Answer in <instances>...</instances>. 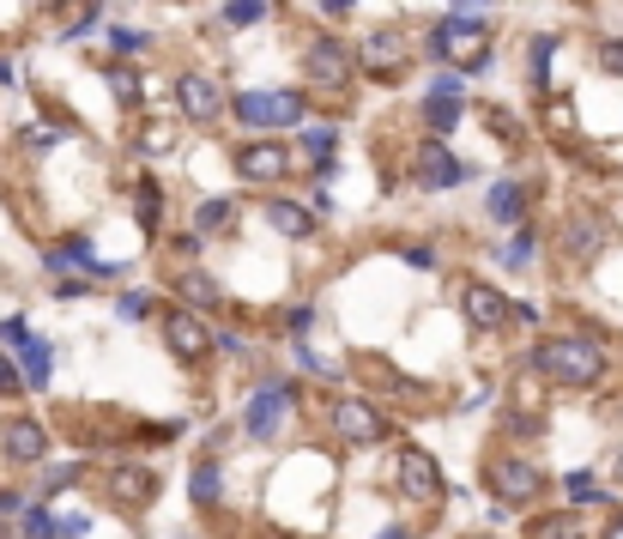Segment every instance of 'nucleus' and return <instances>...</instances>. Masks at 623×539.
<instances>
[{
  "label": "nucleus",
  "instance_id": "f257e3e1",
  "mask_svg": "<svg viewBox=\"0 0 623 539\" xmlns=\"http://www.w3.org/2000/svg\"><path fill=\"white\" fill-rule=\"evenodd\" d=\"M424 55H430V61H442V67H467V73H484V67H491V31H484L479 13H455V7H448V13L430 25Z\"/></svg>",
  "mask_w": 623,
  "mask_h": 539
},
{
  "label": "nucleus",
  "instance_id": "f03ea898",
  "mask_svg": "<svg viewBox=\"0 0 623 539\" xmlns=\"http://www.w3.org/2000/svg\"><path fill=\"white\" fill-rule=\"evenodd\" d=\"M532 370L563 382V388H593V382L606 376V352H599L593 340H545L532 352Z\"/></svg>",
  "mask_w": 623,
  "mask_h": 539
},
{
  "label": "nucleus",
  "instance_id": "7ed1b4c3",
  "mask_svg": "<svg viewBox=\"0 0 623 539\" xmlns=\"http://www.w3.org/2000/svg\"><path fill=\"white\" fill-rule=\"evenodd\" d=\"M357 49H351L345 37H309L303 43V80L315 85V92H327V97H345L351 85H357Z\"/></svg>",
  "mask_w": 623,
  "mask_h": 539
},
{
  "label": "nucleus",
  "instance_id": "20e7f679",
  "mask_svg": "<svg viewBox=\"0 0 623 539\" xmlns=\"http://www.w3.org/2000/svg\"><path fill=\"white\" fill-rule=\"evenodd\" d=\"M231 116L243 121V128L255 133H273V128H297L303 116H309V97L303 92H236L231 97Z\"/></svg>",
  "mask_w": 623,
  "mask_h": 539
},
{
  "label": "nucleus",
  "instance_id": "39448f33",
  "mask_svg": "<svg viewBox=\"0 0 623 539\" xmlns=\"http://www.w3.org/2000/svg\"><path fill=\"white\" fill-rule=\"evenodd\" d=\"M291 407H297V388H291V382H279V376H267L255 395H248V407H243V431L267 443V436H279V424H285Z\"/></svg>",
  "mask_w": 623,
  "mask_h": 539
},
{
  "label": "nucleus",
  "instance_id": "423d86ee",
  "mask_svg": "<svg viewBox=\"0 0 623 539\" xmlns=\"http://www.w3.org/2000/svg\"><path fill=\"white\" fill-rule=\"evenodd\" d=\"M539 485H545V479H539V467H532V460L503 455V460H491V467H484V491H491L496 503H508V509L532 503V497H539Z\"/></svg>",
  "mask_w": 623,
  "mask_h": 539
},
{
  "label": "nucleus",
  "instance_id": "0eeeda50",
  "mask_svg": "<svg viewBox=\"0 0 623 539\" xmlns=\"http://www.w3.org/2000/svg\"><path fill=\"white\" fill-rule=\"evenodd\" d=\"M176 104H183V116L200 121V128L231 116V97H224V85L212 80V73H183V80H176Z\"/></svg>",
  "mask_w": 623,
  "mask_h": 539
},
{
  "label": "nucleus",
  "instance_id": "6e6552de",
  "mask_svg": "<svg viewBox=\"0 0 623 539\" xmlns=\"http://www.w3.org/2000/svg\"><path fill=\"white\" fill-rule=\"evenodd\" d=\"M467 176H472V171L436 140V133H430V140L412 152V183H418V188H460Z\"/></svg>",
  "mask_w": 623,
  "mask_h": 539
},
{
  "label": "nucleus",
  "instance_id": "1a4fd4ad",
  "mask_svg": "<svg viewBox=\"0 0 623 539\" xmlns=\"http://www.w3.org/2000/svg\"><path fill=\"white\" fill-rule=\"evenodd\" d=\"M393 485H400L412 503H436L442 491H448L442 485V467L424 455V448H400V455H393Z\"/></svg>",
  "mask_w": 623,
  "mask_h": 539
},
{
  "label": "nucleus",
  "instance_id": "9d476101",
  "mask_svg": "<svg viewBox=\"0 0 623 539\" xmlns=\"http://www.w3.org/2000/svg\"><path fill=\"white\" fill-rule=\"evenodd\" d=\"M0 340H7V345L19 352V370H25V388H49L55 352H49V345H43L37 333L25 328V321H19V316H7V321H0Z\"/></svg>",
  "mask_w": 623,
  "mask_h": 539
},
{
  "label": "nucleus",
  "instance_id": "9b49d317",
  "mask_svg": "<svg viewBox=\"0 0 623 539\" xmlns=\"http://www.w3.org/2000/svg\"><path fill=\"white\" fill-rule=\"evenodd\" d=\"M236 176L243 183H285L291 176V145L285 140H255L236 152Z\"/></svg>",
  "mask_w": 623,
  "mask_h": 539
},
{
  "label": "nucleus",
  "instance_id": "f8f14e48",
  "mask_svg": "<svg viewBox=\"0 0 623 539\" xmlns=\"http://www.w3.org/2000/svg\"><path fill=\"white\" fill-rule=\"evenodd\" d=\"M104 491H109V503H121V509H145V503L157 497V473L140 467V460H128V467H109L104 473Z\"/></svg>",
  "mask_w": 623,
  "mask_h": 539
},
{
  "label": "nucleus",
  "instance_id": "ddd939ff",
  "mask_svg": "<svg viewBox=\"0 0 623 539\" xmlns=\"http://www.w3.org/2000/svg\"><path fill=\"white\" fill-rule=\"evenodd\" d=\"M357 67L376 73V80H393L405 67V37L400 31H369V37H357Z\"/></svg>",
  "mask_w": 623,
  "mask_h": 539
},
{
  "label": "nucleus",
  "instance_id": "4468645a",
  "mask_svg": "<svg viewBox=\"0 0 623 539\" xmlns=\"http://www.w3.org/2000/svg\"><path fill=\"white\" fill-rule=\"evenodd\" d=\"M460 309H467V328H484V333L503 328V321L515 316V303H508L496 285H484V279H472V285L460 291Z\"/></svg>",
  "mask_w": 623,
  "mask_h": 539
},
{
  "label": "nucleus",
  "instance_id": "2eb2a0df",
  "mask_svg": "<svg viewBox=\"0 0 623 539\" xmlns=\"http://www.w3.org/2000/svg\"><path fill=\"white\" fill-rule=\"evenodd\" d=\"M333 431L345 436V443H381V436H388V419H381L369 400H339V407H333Z\"/></svg>",
  "mask_w": 623,
  "mask_h": 539
},
{
  "label": "nucleus",
  "instance_id": "dca6fc26",
  "mask_svg": "<svg viewBox=\"0 0 623 539\" xmlns=\"http://www.w3.org/2000/svg\"><path fill=\"white\" fill-rule=\"evenodd\" d=\"M164 340H169V352H176V358H188V364H195V358H207L212 328L195 316V309H169V316H164Z\"/></svg>",
  "mask_w": 623,
  "mask_h": 539
},
{
  "label": "nucleus",
  "instance_id": "f3484780",
  "mask_svg": "<svg viewBox=\"0 0 623 539\" xmlns=\"http://www.w3.org/2000/svg\"><path fill=\"white\" fill-rule=\"evenodd\" d=\"M0 448H7V460L31 467V460L49 455V431H43V419H7V431H0Z\"/></svg>",
  "mask_w": 623,
  "mask_h": 539
},
{
  "label": "nucleus",
  "instance_id": "a211bd4d",
  "mask_svg": "<svg viewBox=\"0 0 623 539\" xmlns=\"http://www.w3.org/2000/svg\"><path fill=\"white\" fill-rule=\"evenodd\" d=\"M460 116H467V97H455V92H430L424 97V128L436 133V140H448V133L460 128Z\"/></svg>",
  "mask_w": 623,
  "mask_h": 539
},
{
  "label": "nucleus",
  "instance_id": "6ab92c4d",
  "mask_svg": "<svg viewBox=\"0 0 623 539\" xmlns=\"http://www.w3.org/2000/svg\"><path fill=\"white\" fill-rule=\"evenodd\" d=\"M267 224H273L279 237H309V231H315V212L297 207V200H267Z\"/></svg>",
  "mask_w": 623,
  "mask_h": 539
},
{
  "label": "nucleus",
  "instance_id": "aec40b11",
  "mask_svg": "<svg viewBox=\"0 0 623 539\" xmlns=\"http://www.w3.org/2000/svg\"><path fill=\"white\" fill-rule=\"evenodd\" d=\"M484 212H491V224H520V212H527V195H520V183H491V195H484Z\"/></svg>",
  "mask_w": 623,
  "mask_h": 539
},
{
  "label": "nucleus",
  "instance_id": "412c9836",
  "mask_svg": "<svg viewBox=\"0 0 623 539\" xmlns=\"http://www.w3.org/2000/svg\"><path fill=\"white\" fill-rule=\"evenodd\" d=\"M176 291H183L188 303H200V309H219V303H224V285L207 273V267H188V273H176Z\"/></svg>",
  "mask_w": 623,
  "mask_h": 539
},
{
  "label": "nucleus",
  "instance_id": "4be33fe9",
  "mask_svg": "<svg viewBox=\"0 0 623 539\" xmlns=\"http://www.w3.org/2000/svg\"><path fill=\"white\" fill-rule=\"evenodd\" d=\"M297 145H303V159H309V164H333L339 128H333V121H309V128L297 133Z\"/></svg>",
  "mask_w": 623,
  "mask_h": 539
},
{
  "label": "nucleus",
  "instance_id": "5701e85b",
  "mask_svg": "<svg viewBox=\"0 0 623 539\" xmlns=\"http://www.w3.org/2000/svg\"><path fill=\"white\" fill-rule=\"evenodd\" d=\"M104 85L116 92V104H140V97H145V80H140V67H133V61H109L104 67Z\"/></svg>",
  "mask_w": 623,
  "mask_h": 539
},
{
  "label": "nucleus",
  "instance_id": "b1692460",
  "mask_svg": "<svg viewBox=\"0 0 623 539\" xmlns=\"http://www.w3.org/2000/svg\"><path fill=\"white\" fill-rule=\"evenodd\" d=\"M231 224H236V200L212 195V200H200V207H195V231H200V237H219V231H231Z\"/></svg>",
  "mask_w": 623,
  "mask_h": 539
},
{
  "label": "nucleus",
  "instance_id": "393cba45",
  "mask_svg": "<svg viewBox=\"0 0 623 539\" xmlns=\"http://www.w3.org/2000/svg\"><path fill=\"white\" fill-rule=\"evenodd\" d=\"M97 25H104V0H79V13L67 19V25L55 31V37H61V43H92V37H97Z\"/></svg>",
  "mask_w": 623,
  "mask_h": 539
},
{
  "label": "nucleus",
  "instance_id": "a878e982",
  "mask_svg": "<svg viewBox=\"0 0 623 539\" xmlns=\"http://www.w3.org/2000/svg\"><path fill=\"white\" fill-rule=\"evenodd\" d=\"M551 55H557V37H551V31H539V37L527 43V73H532V92H551Z\"/></svg>",
  "mask_w": 623,
  "mask_h": 539
},
{
  "label": "nucleus",
  "instance_id": "bb28decb",
  "mask_svg": "<svg viewBox=\"0 0 623 539\" xmlns=\"http://www.w3.org/2000/svg\"><path fill=\"white\" fill-rule=\"evenodd\" d=\"M527 539H587V522H581L575 509H563V515H539Z\"/></svg>",
  "mask_w": 623,
  "mask_h": 539
},
{
  "label": "nucleus",
  "instance_id": "cd10ccee",
  "mask_svg": "<svg viewBox=\"0 0 623 539\" xmlns=\"http://www.w3.org/2000/svg\"><path fill=\"white\" fill-rule=\"evenodd\" d=\"M133 219H140V231H157V224H164V188H157L152 176L133 188Z\"/></svg>",
  "mask_w": 623,
  "mask_h": 539
},
{
  "label": "nucleus",
  "instance_id": "c85d7f7f",
  "mask_svg": "<svg viewBox=\"0 0 623 539\" xmlns=\"http://www.w3.org/2000/svg\"><path fill=\"white\" fill-rule=\"evenodd\" d=\"M104 43H109V55H116V61H133V55L152 49V37H145L140 25H109V31H104Z\"/></svg>",
  "mask_w": 623,
  "mask_h": 539
},
{
  "label": "nucleus",
  "instance_id": "c756f323",
  "mask_svg": "<svg viewBox=\"0 0 623 539\" xmlns=\"http://www.w3.org/2000/svg\"><path fill=\"white\" fill-rule=\"evenodd\" d=\"M188 497H195V503H207V509H212V503L224 497V479H219V467H195V473H188Z\"/></svg>",
  "mask_w": 623,
  "mask_h": 539
},
{
  "label": "nucleus",
  "instance_id": "7c9ffc66",
  "mask_svg": "<svg viewBox=\"0 0 623 539\" xmlns=\"http://www.w3.org/2000/svg\"><path fill=\"white\" fill-rule=\"evenodd\" d=\"M563 243H569V255H593L599 249V219H575Z\"/></svg>",
  "mask_w": 623,
  "mask_h": 539
},
{
  "label": "nucleus",
  "instance_id": "2f4dec72",
  "mask_svg": "<svg viewBox=\"0 0 623 539\" xmlns=\"http://www.w3.org/2000/svg\"><path fill=\"white\" fill-rule=\"evenodd\" d=\"M267 7H273V0H231V7H224V25H260Z\"/></svg>",
  "mask_w": 623,
  "mask_h": 539
},
{
  "label": "nucleus",
  "instance_id": "473e14b6",
  "mask_svg": "<svg viewBox=\"0 0 623 539\" xmlns=\"http://www.w3.org/2000/svg\"><path fill=\"white\" fill-rule=\"evenodd\" d=\"M169 145H176V133H169L164 121H152V128H140V152H145V159H164Z\"/></svg>",
  "mask_w": 623,
  "mask_h": 539
},
{
  "label": "nucleus",
  "instance_id": "72a5a7b5",
  "mask_svg": "<svg viewBox=\"0 0 623 539\" xmlns=\"http://www.w3.org/2000/svg\"><path fill=\"white\" fill-rule=\"evenodd\" d=\"M515 231H520V237L508 243L503 261H508V267H527V261H532V249H539V231H527V224H515Z\"/></svg>",
  "mask_w": 623,
  "mask_h": 539
},
{
  "label": "nucleus",
  "instance_id": "f704fd0d",
  "mask_svg": "<svg viewBox=\"0 0 623 539\" xmlns=\"http://www.w3.org/2000/svg\"><path fill=\"white\" fill-rule=\"evenodd\" d=\"M61 140H67V133L49 128V121H31V128H25V145H31V152H49V145H61Z\"/></svg>",
  "mask_w": 623,
  "mask_h": 539
},
{
  "label": "nucleus",
  "instance_id": "c9c22d12",
  "mask_svg": "<svg viewBox=\"0 0 623 539\" xmlns=\"http://www.w3.org/2000/svg\"><path fill=\"white\" fill-rule=\"evenodd\" d=\"M484 128H496V133H503L508 145L520 140V116H508V109H484Z\"/></svg>",
  "mask_w": 623,
  "mask_h": 539
},
{
  "label": "nucleus",
  "instance_id": "e433bc0d",
  "mask_svg": "<svg viewBox=\"0 0 623 539\" xmlns=\"http://www.w3.org/2000/svg\"><path fill=\"white\" fill-rule=\"evenodd\" d=\"M569 497H575V503H599L606 491H599L593 473H569Z\"/></svg>",
  "mask_w": 623,
  "mask_h": 539
},
{
  "label": "nucleus",
  "instance_id": "4c0bfd02",
  "mask_svg": "<svg viewBox=\"0 0 623 539\" xmlns=\"http://www.w3.org/2000/svg\"><path fill=\"white\" fill-rule=\"evenodd\" d=\"M599 67L623 80V37H606V43H599Z\"/></svg>",
  "mask_w": 623,
  "mask_h": 539
},
{
  "label": "nucleus",
  "instance_id": "58836bf2",
  "mask_svg": "<svg viewBox=\"0 0 623 539\" xmlns=\"http://www.w3.org/2000/svg\"><path fill=\"white\" fill-rule=\"evenodd\" d=\"M25 534L31 539H55V515L49 509H25Z\"/></svg>",
  "mask_w": 623,
  "mask_h": 539
},
{
  "label": "nucleus",
  "instance_id": "ea45409f",
  "mask_svg": "<svg viewBox=\"0 0 623 539\" xmlns=\"http://www.w3.org/2000/svg\"><path fill=\"white\" fill-rule=\"evenodd\" d=\"M73 479H79V467H73V460H61L55 473H43V491H49V497H55V491H67V485H73Z\"/></svg>",
  "mask_w": 623,
  "mask_h": 539
},
{
  "label": "nucleus",
  "instance_id": "a19ab883",
  "mask_svg": "<svg viewBox=\"0 0 623 539\" xmlns=\"http://www.w3.org/2000/svg\"><path fill=\"white\" fill-rule=\"evenodd\" d=\"M121 316H128V321L152 316V297H145V291H128V297H121Z\"/></svg>",
  "mask_w": 623,
  "mask_h": 539
},
{
  "label": "nucleus",
  "instance_id": "79ce46f5",
  "mask_svg": "<svg viewBox=\"0 0 623 539\" xmlns=\"http://www.w3.org/2000/svg\"><path fill=\"white\" fill-rule=\"evenodd\" d=\"M85 527H92L85 515H55V539H79Z\"/></svg>",
  "mask_w": 623,
  "mask_h": 539
},
{
  "label": "nucleus",
  "instance_id": "37998d69",
  "mask_svg": "<svg viewBox=\"0 0 623 539\" xmlns=\"http://www.w3.org/2000/svg\"><path fill=\"white\" fill-rule=\"evenodd\" d=\"M85 291H92V279H73V273L55 279V297H85Z\"/></svg>",
  "mask_w": 623,
  "mask_h": 539
},
{
  "label": "nucleus",
  "instance_id": "c03bdc74",
  "mask_svg": "<svg viewBox=\"0 0 623 539\" xmlns=\"http://www.w3.org/2000/svg\"><path fill=\"white\" fill-rule=\"evenodd\" d=\"M309 321H315V309H291V321H285L291 340H303V333H309Z\"/></svg>",
  "mask_w": 623,
  "mask_h": 539
},
{
  "label": "nucleus",
  "instance_id": "a18cd8bd",
  "mask_svg": "<svg viewBox=\"0 0 623 539\" xmlns=\"http://www.w3.org/2000/svg\"><path fill=\"white\" fill-rule=\"evenodd\" d=\"M19 382H25V370H19L13 358H0V388H19Z\"/></svg>",
  "mask_w": 623,
  "mask_h": 539
},
{
  "label": "nucleus",
  "instance_id": "49530a36",
  "mask_svg": "<svg viewBox=\"0 0 623 539\" xmlns=\"http://www.w3.org/2000/svg\"><path fill=\"white\" fill-rule=\"evenodd\" d=\"M0 85H7V92L19 85V61H13V55H0Z\"/></svg>",
  "mask_w": 623,
  "mask_h": 539
},
{
  "label": "nucleus",
  "instance_id": "de8ad7c7",
  "mask_svg": "<svg viewBox=\"0 0 623 539\" xmlns=\"http://www.w3.org/2000/svg\"><path fill=\"white\" fill-rule=\"evenodd\" d=\"M448 7H455V13H491L496 0H448Z\"/></svg>",
  "mask_w": 623,
  "mask_h": 539
},
{
  "label": "nucleus",
  "instance_id": "09e8293b",
  "mask_svg": "<svg viewBox=\"0 0 623 539\" xmlns=\"http://www.w3.org/2000/svg\"><path fill=\"white\" fill-rule=\"evenodd\" d=\"M351 7H357V0H321V13H327V19H345Z\"/></svg>",
  "mask_w": 623,
  "mask_h": 539
},
{
  "label": "nucleus",
  "instance_id": "8fccbe9b",
  "mask_svg": "<svg viewBox=\"0 0 623 539\" xmlns=\"http://www.w3.org/2000/svg\"><path fill=\"white\" fill-rule=\"evenodd\" d=\"M611 479H618V485H623V443L611 448Z\"/></svg>",
  "mask_w": 623,
  "mask_h": 539
},
{
  "label": "nucleus",
  "instance_id": "3c124183",
  "mask_svg": "<svg viewBox=\"0 0 623 539\" xmlns=\"http://www.w3.org/2000/svg\"><path fill=\"white\" fill-rule=\"evenodd\" d=\"M381 539H412V534H405V527H393V534H381Z\"/></svg>",
  "mask_w": 623,
  "mask_h": 539
},
{
  "label": "nucleus",
  "instance_id": "603ef678",
  "mask_svg": "<svg viewBox=\"0 0 623 539\" xmlns=\"http://www.w3.org/2000/svg\"><path fill=\"white\" fill-rule=\"evenodd\" d=\"M467 539H491V534H467Z\"/></svg>",
  "mask_w": 623,
  "mask_h": 539
},
{
  "label": "nucleus",
  "instance_id": "864d4df0",
  "mask_svg": "<svg viewBox=\"0 0 623 539\" xmlns=\"http://www.w3.org/2000/svg\"><path fill=\"white\" fill-rule=\"evenodd\" d=\"M611 539H623V527H618V534H611Z\"/></svg>",
  "mask_w": 623,
  "mask_h": 539
}]
</instances>
